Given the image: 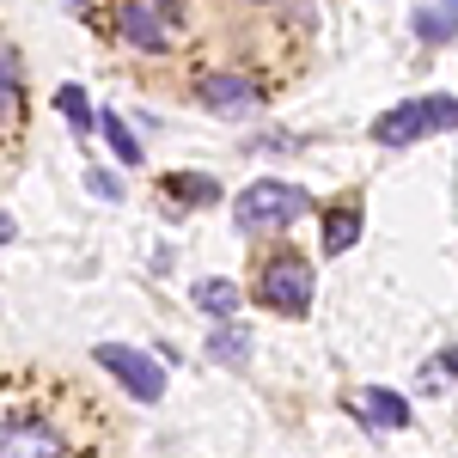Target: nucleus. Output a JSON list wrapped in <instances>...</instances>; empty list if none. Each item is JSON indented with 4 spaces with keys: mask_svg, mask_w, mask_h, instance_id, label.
Listing matches in <instances>:
<instances>
[{
    "mask_svg": "<svg viewBox=\"0 0 458 458\" xmlns=\"http://www.w3.org/2000/svg\"><path fill=\"white\" fill-rule=\"evenodd\" d=\"M300 214H312V196L300 183H282V177H257V183L239 190V202H233L239 233H282Z\"/></svg>",
    "mask_w": 458,
    "mask_h": 458,
    "instance_id": "obj_1",
    "label": "nucleus"
},
{
    "mask_svg": "<svg viewBox=\"0 0 458 458\" xmlns=\"http://www.w3.org/2000/svg\"><path fill=\"white\" fill-rule=\"evenodd\" d=\"M458 123V98H410V105H391L379 123H373V141L379 147H410V141H428L440 129Z\"/></svg>",
    "mask_w": 458,
    "mask_h": 458,
    "instance_id": "obj_2",
    "label": "nucleus"
},
{
    "mask_svg": "<svg viewBox=\"0 0 458 458\" xmlns=\"http://www.w3.org/2000/svg\"><path fill=\"white\" fill-rule=\"evenodd\" d=\"M257 300L269 306V312H287V318H300V312H312V263L306 257H269L263 263V276H257Z\"/></svg>",
    "mask_w": 458,
    "mask_h": 458,
    "instance_id": "obj_3",
    "label": "nucleus"
},
{
    "mask_svg": "<svg viewBox=\"0 0 458 458\" xmlns=\"http://www.w3.org/2000/svg\"><path fill=\"white\" fill-rule=\"evenodd\" d=\"M92 360H98L105 373H116L129 397H141V403H159V397H165V367H159L153 354L129 349V343H98V349H92Z\"/></svg>",
    "mask_w": 458,
    "mask_h": 458,
    "instance_id": "obj_4",
    "label": "nucleus"
},
{
    "mask_svg": "<svg viewBox=\"0 0 458 458\" xmlns=\"http://www.w3.org/2000/svg\"><path fill=\"white\" fill-rule=\"evenodd\" d=\"M116 31H123V43H135V49H172L177 43V31L159 19V0H129L123 19H116Z\"/></svg>",
    "mask_w": 458,
    "mask_h": 458,
    "instance_id": "obj_5",
    "label": "nucleus"
},
{
    "mask_svg": "<svg viewBox=\"0 0 458 458\" xmlns=\"http://www.w3.org/2000/svg\"><path fill=\"white\" fill-rule=\"evenodd\" d=\"M196 98H202V105H208L214 116H245V110L263 105V92H257L250 80H239V73H208Z\"/></svg>",
    "mask_w": 458,
    "mask_h": 458,
    "instance_id": "obj_6",
    "label": "nucleus"
},
{
    "mask_svg": "<svg viewBox=\"0 0 458 458\" xmlns=\"http://www.w3.org/2000/svg\"><path fill=\"white\" fill-rule=\"evenodd\" d=\"M0 458H62V440L37 422H6L0 434Z\"/></svg>",
    "mask_w": 458,
    "mask_h": 458,
    "instance_id": "obj_7",
    "label": "nucleus"
},
{
    "mask_svg": "<svg viewBox=\"0 0 458 458\" xmlns=\"http://www.w3.org/2000/svg\"><path fill=\"white\" fill-rule=\"evenodd\" d=\"M354 416H367L373 428H410V403L386 386H367V391H354Z\"/></svg>",
    "mask_w": 458,
    "mask_h": 458,
    "instance_id": "obj_8",
    "label": "nucleus"
},
{
    "mask_svg": "<svg viewBox=\"0 0 458 458\" xmlns=\"http://www.w3.org/2000/svg\"><path fill=\"white\" fill-rule=\"evenodd\" d=\"M165 202H183V208H208V202H220V183L202 172H177L165 177Z\"/></svg>",
    "mask_w": 458,
    "mask_h": 458,
    "instance_id": "obj_9",
    "label": "nucleus"
},
{
    "mask_svg": "<svg viewBox=\"0 0 458 458\" xmlns=\"http://www.w3.org/2000/svg\"><path fill=\"white\" fill-rule=\"evenodd\" d=\"M354 239H360V214H354L349 202L324 214V250H330V257H343V250H349Z\"/></svg>",
    "mask_w": 458,
    "mask_h": 458,
    "instance_id": "obj_10",
    "label": "nucleus"
},
{
    "mask_svg": "<svg viewBox=\"0 0 458 458\" xmlns=\"http://www.w3.org/2000/svg\"><path fill=\"white\" fill-rule=\"evenodd\" d=\"M208 354H214V360H226V367H245V360H250V330H245V324H220V330L208 336Z\"/></svg>",
    "mask_w": 458,
    "mask_h": 458,
    "instance_id": "obj_11",
    "label": "nucleus"
},
{
    "mask_svg": "<svg viewBox=\"0 0 458 458\" xmlns=\"http://www.w3.org/2000/svg\"><path fill=\"white\" fill-rule=\"evenodd\" d=\"M55 110H62V116H68L73 123V135H92V129H98V116H92V98H86V86H62V92H55Z\"/></svg>",
    "mask_w": 458,
    "mask_h": 458,
    "instance_id": "obj_12",
    "label": "nucleus"
},
{
    "mask_svg": "<svg viewBox=\"0 0 458 458\" xmlns=\"http://www.w3.org/2000/svg\"><path fill=\"white\" fill-rule=\"evenodd\" d=\"M410 25H416L422 43H453V37H458V19L446 13V6H416V19H410Z\"/></svg>",
    "mask_w": 458,
    "mask_h": 458,
    "instance_id": "obj_13",
    "label": "nucleus"
},
{
    "mask_svg": "<svg viewBox=\"0 0 458 458\" xmlns=\"http://www.w3.org/2000/svg\"><path fill=\"white\" fill-rule=\"evenodd\" d=\"M98 129H105L110 153H116V159H123V165H141V141H135V135H129V123H123V116H116V110H105V116H98Z\"/></svg>",
    "mask_w": 458,
    "mask_h": 458,
    "instance_id": "obj_14",
    "label": "nucleus"
},
{
    "mask_svg": "<svg viewBox=\"0 0 458 458\" xmlns=\"http://www.w3.org/2000/svg\"><path fill=\"white\" fill-rule=\"evenodd\" d=\"M196 306H202V312H214V318H233V312H239V287L214 276V282L196 287Z\"/></svg>",
    "mask_w": 458,
    "mask_h": 458,
    "instance_id": "obj_15",
    "label": "nucleus"
},
{
    "mask_svg": "<svg viewBox=\"0 0 458 458\" xmlns=\"http://www.w3.org/2000/svg\"><path fill=\"white\" fill-rule=\"evenodd\" d=\"M0 105L6 110L19 105V49H13V43L0 49Z\"/></svg>",
    "mask_w": 458,
    "mask_h": 458,
    "instance_id": "obj_16",
    "label": "nucleus"
},
{
    "mask_svg": "<svg viewBox=\"0 0 458 458\" xmlns=\"http://www.w3.org/2000/svg\"><path fill=\"white\" fill-rule=\"evenodd\" d=\"M86 183H92V196H98V202H123V183H116L110 172H86Z\"/></svg>",
    "mask_w": 458,
    "mask_h": 458,
    "instance_id": "obj_17",
    "label": "nucleus"
},
{
    "mask_svg": "<svg viewBox=\"0 0 458 458\" xmlns=\"http://www.w3.org/2000/svg\"><path fill=\"white\" fill-rule=\"evenodd\" d=\"M62 6H68V13H80V6H86V0H62Z\"/></svg>",
    "mask_w": 458,
    "mask_h": 458,
    "instance_id": "obj_18",
    "label": "nucleus"
},
{
    "mask_svg": "<svg viewBox=\"0 0 458 458\" xmlns=\"http://www.w3.org/2000/svg\"><path fill=\"white\" fill-rule=\"evenodd\" d=\"M440 6H446V13H453V19H458V0H440Z\"/></svg>",
    "mask_w": 458,
    "mask_h": 458,
    "instance_id": "obj_19",
    "label": "nucleus"
}]
</instances>
